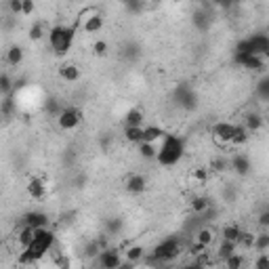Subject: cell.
Here are the masks:
<instances>
[{"label": "cell", "mask_w": 269, "mask_h": 269, "mask_svg": "<svg viewBox=\"0 0 269 269\" xmlns=\"http://www.w3.org/2000/svg\"><path fill=\"white\" fill-rule=\"evenodd\" d=\"M55 242V235L53 232H49V227H40L36 229V235L34 240H32V244L28 248H23L21 254H19V263H36V261H40L44 254L50 251V246H53Z\"/></svg>", "instance_id": "obj_1"}, {"label": "cell", "mask_w": 269, "mask_h": 269, "mask_svg": "<svg viewBox=\"0 0 269 269\" xmlns=\"http://www.w3.org/2000/svg\"><path fill=\"white\" fill-rule=\"evenodd\" d=\"M183 151H185V145L181 139L175 137V134H164L162 147L156 153V162L160 166H175L183 158Z\"/></svg>", "instance_id": "obj_2"}, {"label": "cell", "mask_w": 269, "mask_h": 269, "mask_svg": "<svg viewBox=\"0 0 269 269\" xmlns=\"http://www.w3.org/2000/svg\"><path fill=\"white\" fill-rule=\"evenodd\" d=\"M74 36H76V23L74 25H63L57 23L49 30V42L50 49L55 50V55H66L74 44Z\"/></svg>", "instance_id": "obj_3"}, {"label": "cell", "mask_w": 269, "mask_h": 269, "mask_svg": "<svg viewBox=\"0 0 269 269\" xmlns=\"http://www.w3.org/2000/svg\"><path fill=\"white\" fill-rule=\"evenodd\" d=\"M103 15L97 11V9H84L80 13L78 21H76V30H82L84 34H97L103 28Z\"/></svg>", "instance_id": "obj_4"}, {"label": "cell", "mask_w": 269, "mask_h": 269, "mask_svg": "<svg viewBox=\"0 0 269 269\" xmlns=\"http://www.w3.org/2000/svg\"><path fill=\"white\" fill-rule=\"evenodd\" d=\"M181 254V246H179L177 240H164L162 244H158L153 248L151 257L153 261H172Z\"/></svg>", "instance_id": "obj_5"}, {"label": "cell", "mask_w": 269, "mask_h": 269, "mask_svg": "<svg viewBox=\"0 0 269 269\" xmlns=\"http://www.w3.org/2000/svg\"><path fill=\"white\" fill-rule=\"evenodd\" d=\"M80 122H82V114L76 107H66L57 116V124H59L61 131H74L80 126Z\"/></svg>", "instance_id": "obj_6"}, {"label": "cell", "mask_w": 269, "mask_h": 269, "mask_svg": "<svg viewBox=\"0 0 269 269\" xmlns=\"http://www.w3.org/2000/svg\"><path fill=\"white\" fill-rule=\"evenodd\" d=\"M99 267L101 269H118L122 265V254L116 248H105V251L99 252Z\"/></svg>", "instance_id": "obj_7"}, {"label": "cell", "mask_w": 269, "mask_h": 269, "mask_svg": "<svg viewBox=\"0 0 269 269\" xmlns=\"http://www.w3.org/2000/svg\"><path fill=\"white\" fill-rule=\"evenodd\" d=\"M235 61L240 63L242 67L246 69H263L265 67V57H259V55H251V53H235Z\"/></svg>", "instance_id": "obj_8"}, {"label": "cell", "mask_w": 269, "mask_h": 269, "mask_svg": "<svg viewBox=\"0 0 269 269\" xmlns=\"http://www.w3.org/2000/svg\"><path fill=\"white\" fill-rule=\"evenodd\" d=\"M147 187V181L143 175H139V172H133V175L126 177L124 181V189L129 191V194H141V191H145Z\"/></svg>", "instance_id": "obj_9"}, {"label": "cell", "mask_w": 269, "mask_h": 269, "mask_svg": "<svg viewBox=\"0 0 269 269\" xmlns=\"http://www.w3.org/2000/svg\"><path fill=\"white\" fill-rule=\"evenodd\" d=\"M25 189H28V196L30 198H34V200H42L44 196H47V185H44L42 179H30L28 185H25Z\"/></svg>", "instance_id": "obj_10"}, {"label": "cell", "mask_w": 269, "mask_h": 269, "mask_svg": "<svg viewBox=\"0 0 269 269\" xmlns=\"http://www.w3.org/2000/svg\"><path fill=\"white\" fill-rule=\"evenodd\" d=\"M23 57H25V50L19 47V44H13V47H9V50H6V66L11 67H19L23 63Z\"/></svg>", "instance_id": "obj_11"}, {"label": "cell", "mask_w": 269, "mask_h": 269, "mask_svg": "<svg viewBox=\"0 0 269 269\" xmlns=\"http://www.w3.org/2000/svg\"><path fill=\"white\" fill-rule=\"evenodd\" d=\"M59 76H61V80H66V82H78L82 72L76 63H63L59 67Z\"/></svg>", "instance_id": "obj_12"}, {"label": "cell", "mask_w": 269, "mask_h": 269, "mask_svg": "<svg viewBox=\"0 0 269 269\" xmlns=\"http://www.w3.org/2000/svg\"><path fill=\"white\" fill-rule=\"evenodd\" d=\"M47 215H42V213H28L23 217V225H28V227H34V229H40V227H47Z\"/></svg>", "instance_id": "obj_13"}, {"label": "cell", "mask_w": 269, "mask_h": 269, "mask_svg": "<svg viewBox=\"0 0 269 269\" xmlns=\"http://www.w3.org/2000/svg\"><path fill=\"white\" fill-rule=\"evenodd\" d=\"M232 168L238 172V175H248V170H251V160L244 153H235L232 158Z\"/></svg>", "instance_id": "obj_14"}, {"label": "cell", "mask_w": 269, "mask_h": 269, "mask_svg": "<svg viewBox=\"0 0 269 269\" xmlns=\"http://www.w3.org/2000/svg\"><path fill=\"white\" fill-rule=\"evenodd\" d=\"M196 244L208 251V248L215 244V232L210 227H202L200 232H198V235H196Z\"/></svg>", "instance_id": "obj_15"}, {"label": "cell", "mask_w": 269, "mask_h": 269, "mask_svg": "<svg viewBox=\"0 0 269 269\" xmlns=\"http://www.w3.org/2000/svg\"><path fill=\"white\" fill-rule=\"evenodd\" d=\"M164 134L166 133L160 129V126H145V129H143V141H141V143H153V145H156Z\"/></svg>", "instance_id": "obj_16"}, {"label": "cell", "mask_w": 269, "mask_h": 269, "mask_svg": "<svg viewBox=\"0 0 269 269\" xmlns=\"http://www.w3.org/2000/svg\"><path fill=\"white\" fill-rule=\"evenodd\" d=\"M34 235H36V229L34 227H28V225H23L21 229H19V235H17V244L19 248H28L32 244V240H34Z\"/></svg>", "instance_id": "obj_17"}, {"label": "cell", "mask_w": 269, "mask_h": 269, "mask_svg": "<svg viewBox=\"0 0 269 269\" xmlns=\"http://www.w3.org/2000/svg\"><path fill=\"white\" fill-rule=\"evenodd\" d=\"M242 229L238 225H225L221 232V238L225 242H234V244H240V238H242Z\"/></svg>", "instance_id": "obj_18"}, {"label": "cell", "mask_w": 269, "mask_h": 269, "mask_svg": "<svg viewBox=\"0 0 269 269\" xmlns=\"http://www.w3.org/2000/svg\"><path fill=\"white\" fill-rule=\"evenodd\" d=\"M246 141H248V131L244 129V126L234 124V133H232V139H229V145L238 147V145H244Z\"/></svg>", "instance_id": "obj_19"}, {"label": "cell", "mask_w": 269, "mask_h": 269, "mask_svg": "<svg viewBox=\"0 0 269 269\" xmlns=\"http://www.w3.org/2000/svg\"><path fill=\"white\" fill-rule=\"evenodd\" d=\"M124 139L129 143L139 145L143 141V126H124Z\"/></svg>", "instance_id": "obj_20"}, {"label": "cell", "mask_w": 269, "mask_h": 269, "mask_svg": "<svg viewBox=\"0 0 269 269\" xmlns=\"http://www.w3.org/2000/svg\"><path fill=\"white\" fill-rule=\"evenodd\" d=\"M143 120H145L143 112H141L139 107H133V110H129L124 116V126H141Z\"/></svg>", "instance_id": "obj_21"}, {"label": "cell", "mask_w": 269, "mask_h": 269, "mask_svg": "<svg viewBox=\"0 0 269 269\" xmlns=\"http://www.w3.org/2000/svg\"><path fill=\"white\" fill-rule=\"evenodd\" d=\"M206 181H208V168H206V166H198V168H194L189 172V183L204 185Z\"/></svg>", "instance_id": "obj_22"}, {"label": "cell", "mask_w": 269, "mask_h": 269, "mask_svg": "<svg viewBox=\"0 0 269 269\" xmlns=\"http://www.w3.org/2000/svg\"><path fill=\"white\" fill-rule=\"evenodd\" d=\"M143 257H145V248H143V246H139V244H137V246H131L129 251L124 252V259L129 261V263H134V265H137Z\"/></svg>", "instance_id": "obj_23"}, {"label": "cell", "mask_w": 269, "mask_h": 269, "mask_svg": "<svg viewBox=\"0 0 269 269\" xmlns=\"http://www.w3.org/2000/svg\"><path fill=\"white\" fill-rule=\"evenodd\" d=\"M223 265H225V269H244V254L240 252L229 254L227 259H223Z\"/></svg>", "instance_id": "obj_24"}, {"label": "cell", "mask_w": 269, "mask_h": 269, "mask_svg": "<svg viewBox=\"0 0 269 269\" xmlns=\"http://www.w3.org/2000/svg\"><path fill=\"white\" fill-rule=\"evenodd\" d=\"M261 126H263V118L259 116V114H251V116H246V124H244V129L248 131V134L251 133H257Z\"/></svg>", "instance_id": "obj_25"}, {"label": "cell", "mask_w": 269, "mask_h": 269, "mask_svg": "<svg viewBox=\"0 0 269 269\" xmlns=\"http://www.w3.org/2000/svg\"><path fill=\"white\" fill-rule=\"evenodd\" d=\"M158 147L153 143H139V156L143 160H156Z\"/></svg>", "instance_id": "obj_26"}, {"label": "cell", "mask_w": 269, "mask_h": 269, "mask_svg": "<svg viewBox=\"0 0 269 269\" xmlns=\"http://www.w3.org/2000/svg\"><path fill=\"white\" fill-rule=\"evenodd\" d=\"M252 248L257 252H267V248H269V235L263 232V234H259V235H254V240H252Z\"/></svg>", "instance_id": "obj_27"}, {"label": "cell", "mask_w": 269, "mask_h": 269, "mask_svg": "<svg viewBox=\"0 0 269 269\" xmlns=\"http://www.w3.org/2000/svg\"><path fill=\"white\" fill-rule=\"evenodd\" d=\"M234 252H238V244H234V242H225V240L221 242L219 251H217V254H219V259H227L229 254H234Z\"/></svg>", "instance_id": "obj_28"}, {"label": "cell", "mask_w": 269, "mask_h": 269, "mask_svg": "<svg viewBox=\"0 0 269 269\" xmlns=\"http://www.w3.org/2000/svg\"><path fill=\"white\" fill-rule=\"evenodd\" d=\"M208 206H210V202L206 198H194V200H191V210H194L196 215H204L208 210Z\"/></svg>", "instance_id": "obj_29"}, {"label": "cell", "mask_w": 269, "mask_h": 269, "mask_svg": "<svg viewBox=\"0 0 269 269\" xmlns=\"http://www.w3.org/2000/svg\"><path fill=\"white\" fill-rule=\"evenodd\" d=\"M44 34H47V28H44V23H40V21H36L30 28V40H42Z\"/></svg>", "instance_id": "obj_30"}, {"label": "cell", "mask_w": 269, "mask_h": 269, "mask_svg": "<svg viewBox=\"0 0 269 269\" xmlns=\"http://www.w3.org/2000/svg\"><path fill=\"white\" fill-rule=\"evenodd\" d=\"M55 267L57 269H72V261L67 254H57L55 257Z\"/></svg>", "instance_id": "obj_31"}, {"label": "cell", "mask_w": 269, "mask_h": 269, "mask_svg": "<svg viewBox=\"0 0 269 269\" xmlns=\"http://www.w3.org/2000/svg\"><path fill=\"white\" fill-rule=\"evenodd\" d=\"M13 110H15V105H13V99L6 97L2 103H0V114H2V118H9L11 114H13Z\"/></svg>", "instance_id": "obj_32"}, {"label": "cell", "mask_w": 269, "mask_h": 269, "mask_svg": "<svg viewBox=\"0 0 269 269\" xmlns=\"http://www.w3.org/2000/svg\"><path fill=\"white\" fill-rule=\"evenodd\" d=\"M254 269H269V254L259 252V257L254 259Z\"/></svg>", "instance_id": "obj_33"}, {"label": "cell", "mask_w": 269, "mask_h": 269, "mask_svg": "<svg viewBox=\"0 0 269 269\" xmlns=\"http://www.w3.org/2000/svg\"><path fill=\"white\" fill-rule=\"evenodd\" d=\"M93 53L97 57H105L107 55V42L105 40H97L93 44Z\"/></svg>", "instance_id": "obj_34"}, {"label": "cell", "mask_w": 269, "mask_h": 269, "mask_svg": "<svg viewBox=\"0 0 269 269\" xmlns=\"http://www.w3.org/2000/svg\"><path fill=\"white\" fill-rule=\"evenodd\" d=\"M34 11H36V4L32 2V0H23L21 2V17H30Z\"/></svg>", "instance_id": "obj_35"}, {"label": "cell", "mask_w": 269, "mask_h": 269, "mask_svg": "<svg viewBox=\"0 0 269 269\" xmlns=\"http://www.w3.org/2000/svg\"><path fill=\"white\" fill-rule=\"evenodd\" d=\"M21 2L23 0H11L9 2V11L13 13V17H21Z\"/></svg>", "instance_id": "obj_36"}, {"label": "cell", "mask_w": 269, "mask_h": 269, "mask_svg": "<svg viewBox=\"0 0 269 269\" xmlns=\"http://www.w3.org/2000/svg\"><path fill=\"white\" fill-rule=\"evenodd\" d=\"M11 88H13V84H11V78H9V76H6V74H2V76H0V93H9L11 91Z\"/></svg>", "instance_id": "obj_37"}, {"label": "cell", "mask_w": 269, "mask_h": 269, "mask_svg": "<svg viewBox=\"0 0 269 269\" xmlns=\"http://www.w3.org/2000/svg\"><path fill=\"white\" fill-rule=\"evenodd\" d=\"M210 166H213L215 170H225V168H227V162H225L223 158H215L213 162H210Z\"/></svg>", "instance_id": "obj_38"}, {"label": "cell", "mask_w": 269, "mask_h": 269, "mask_svg": "<svg viewBox=\"0 0 269 269\" xmlns=\"http://www.w3.org/2000/svg\"><path fill=\"white\" fill-rule=\"evenodd\" d=\"M259 225L261 227H267L269 225V213L265 210V213H261V217H259Z\"/></svg>", "instance_id": "obj_39"}, {"label": "cell", "mask_w": 269, "mask_h": 269, "mask_svg": "<svg viewBox=\"0 0 269 269\" xmlns=\"http://www.w3.org/2000/svg\"><path fill=\"white\" fill-rule=\"evenodd\" d=\"M185 269H204V265L198 263V265H189V267H185Z\"/></svg>", "instance_id": "obj_40"}, {"label": "cell", "mask_w": 269, "mask_h": 269, "mask_svg": "<svg viewBox=\"0 0 269 269\" xmlns=\"http://www.w3.org/2000/svg\"><path fill=\"white\" fill-rule=\"evenodd\" d=\"M164 269H179V267H164Z\"/></svg>", "instance_id": "obj_41"}, {"label": "cell", "mask_w": 269, "mask_h": 269, "mask_svg": "<svg viewBox=\"0 0 269 269\" xmlns=\"http://www.w3.org/2000/svg\"><path fill=\"white\" fill-rule=\"evenodd\" d=\"M0 124H2V114H0Z\"/></svg>", "instance_id": "obj_42"}, {"label": "cell", "mask_w": 269, "mask_h": 269, "mask_svg": "<svg viewBox=\"0 0 269 269\" xmlns=\"http://www.w3.org/2000/svg\"><path fill=\"white\" fill-rule=\"evenodd\" d=\"M97 269H101V267H97Z\"/></svg>", "instance_id": "obj_43"}, {"label": "cell", "mask_w": 269, "mask_h": 269, "mask_svg": "<svg viewBox=\"0 0 269 269\" xmlns=\"http://www.w3.org/2000/svg\"><path fill=\"white\" fill-rule=\"evenodd\" d=\"M223 269H225V267H223Z\"/></svg>", "instance_id": "obj_44"}]
</instances>
